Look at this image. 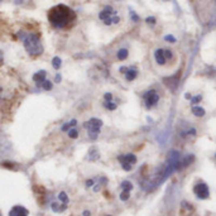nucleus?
Listing matches in <instances>:
<instances>
[{
  "label": "nucleus",
  "mask_w": 216,
  "mask_h": 216,
  "mask_svg": "<svg viewBox=\"0 0 216 216\" xmlns=\"http://www.w3.org/2000/svg\"><path fill=\"white\" fill-rule=\"evenodd\" d=\"M49 24L56 29H68L71 28L77 19L76 13L70 7L65 4H58L53 8H51L47 14Z\"/></svg>",
  "instance_id": "obj_1"
},
{
  "label": "nucleus",
  "mask_w": 216,
  "mask_h": 216,
  "mask_svg": "<svg viewBox=\"0 0 216 216\" xmlns=\"http://www.w3.org/2000/svg\"><path fill=\"white\" fill-rule=\"evenodd\" d=\"M18 37H19V39L23 42V46H24L27 53L29 54L30 57H39V56L43 53L44 47L42 44L39 34L32 33V32L20 30L18 33Z\"/></svg>",
  "instance_id": "obj_2"
},
{
  "label": "nucleus",
  "mask_w": 216,
  "mask_h": 216,
  "mask_svg": "<svg viewBox=\"0 0 216 216\" xmlns=\"http://www.w3.org/2000/svg\"><path fill=\"white\" fill-rule=\"evenodd\" d=\"M163 101V94L162 90L156 86H152L144 90L140 95V102L144 110L147 111H152V110H157L161 106Z\"/></svg>",
  "instance_id": "obj_3"
},
{
  "label": "nucleus",
  "mask_w": 216,
  "mask_h": 216,
  "mask_svg": "<svg viewBox=\"0 0 216 216\" xmlns=\"http://www.w3.org/2000/svg\"><path fill=\"white\" fill-rule=\"evenodd\" d=\"M102 125H104V123L99 118H91L82 124L83 129H86V131H87V135L90 138V140H96L99 138V135L101 133Z\"/></svg>",
  "instance_id": "obj_4"
},
{
  "label": "nucleus",
  "mask_w": 216,
  "mask_h": 216,
  "mask_svg": "<svg viewBox=\"0 0 216 216\" xmlns=\"http://www.w3.org/2000/svg\"><path fill=\"white\" fill-rule=\"evenodd\" d=\"M192 191H194V195L196 196V199H199L201 201L210 199V188H209V185L206 183L205 181H202V180H199V181L195 182Z\"/></svg>",
  "instance_id": "obj_5"
},
{
  "label": "nucleus",
  "mask_w": 216,
  "mask_h": 216,
  "mask_svg": "<svg viewBox=\"0 0 216 216\" xmlns=\"http://www.w3.org/2000/svg\"><path fill=\"white\" fill-rule=\"evenodd\" d=\"M153 62L159 68H170V67H172V66L170 65V62L167 61L166 56H164L163 47H157V48L153 49Z\"/></svg>",
  "instance_id": "obj_6"
},
{
  "label": "nucleus",
  "mask_w": 216,
  "mask_h": 216,
  "mask_svg": "<svg viewBox=\"0 0 216 216\" xmlns=\"http://www.w3.org/2000/svg\"><path fill=\"white\" fill-rule=\"evenodd\" d=\"M124 81L126 83H133L138 80L139 77V67L137 65H130L129 66V70L126 71V73L124 75Z\"/></svg>",
  "instance_id": "obj_7"
},
{
  "label": "nucleus",
  "mask_w": 216,
  "mask_h": 216,
  "mask_svg": "<svg viewBox=\"0 0 216 216\" xmlns=\"http://www.w3.org/2000/svg\"><path fill=\"white\" fill-rule=\"evenodd\" d=\"M116 14H118V12L114 9V7L105 5L104 8H102V10H100V13H99V19H100L101 22H104L106 19H109V18L116 15Z\"/></svg>",
  "instance_id": "obj_8"
},
{
  "label": "nucleus",
  "mask_w": 216,
  "mask_h": 216,
  "mask_svg": "<svg viewBox=\"0 0 216 216\" xmlns=\"http://www.w3.org/2000/svg\"><path fill=\"white\" fill-rule=\"evenodd\" d=\"M118 162H126V163L131 164V166H135V164L138 163V157L131 152L123 153V154H120V156H118Z\"/></svg>",
  "instance_id": "obj_9"
},
{
  "label": "nucleus",
  "mask_w": 216,
  "mask_h": 216,
  "mask_svg": "<svg viewBox=\"0 0 216 216\" xmlns=\"http://www.w3.org/2000/svg\"><path fill=\"white\" fill-rule=\"evenodd\" d=\"M28 215H29V211L24 206H20V205L13 206L8 214V216H28Z\"/></svg>",
  "instance_id": "obj_10"
},
{
  "label": "nucleus",
  "mask_w": 216,
  "mask_h": 216,
  "mask_svg": "<svg viewBox=\"0 0 216 216\" xmlns=\"http://www.w3.org/2000/svg\"><path fill=\"white\" fill-rule=\"evenodd\" d=\"M32 78H33V81H34L37 87H42V83L47 80V71L46 70H41V71L36 72L34 75H33Z\"/></svg>",
  "instance_id": "obj_11"
},
{
  "label": "nucleus",
  "mask_w": 216,
  "mask_h": 216,
  "mask_svg": "<svg viewBox=\"0 0 216 216\" xmlns=\"http://www.w3.org/2000/svg\"><path fill=\"white\" fill-rule=\"evenodd\" d=\"M67 207H68V205L61 204L59 201H52V202H51V210H52L53 212H56V214L63 212V211L67 210Z\"/></svg>",
  "instance_id": "obj_12"
},
{
  "label": "nucleus",
  "mask_w": 216,
  "mask_h": 216,
  "mask_svg": "<svg viewBox=\"0 0 216 216\" xmlns=\"http://www.w3.org/2000/svg\"><path fill=\"white\" fill-rule=\"evenodd\" d=\"M191 114L196 116V118H204V116L206 115V109L205 107H202L201 105H196V106H191Z\"/></svg>",
  "instance_id": "obj_13"
},
{
  "label": "nucleus",
  "mask_w": 216,
  "mask_h": 216,
  "mask_svg": "<svg viewBox=\"0 0 216 216\" xmlns=\"http://www.w3.org/2000/svg\"><path fill=\"white\" fill-rule=\"evenodd\" d=\"M129 57V49L125 48V47H121L116 51V59L119 61V62H123V61L128 59Z\"/></svg>",
  "instance_id": "obj_14"
},
{
  "label": "nucleus",
  "mask_w": 216,
  "mask_h": 216,
  "mask_svg": "<svg viewBox=\"0 0 216 216\" xmlns=\"http://www.w3.org/2000/svg\"><path fill=\"white\" fill-rule=\"evenodd\" d=\"M10 97H12L10 91H8L7 87H4L3 85H0V104H1V102L9 101V100H10Z\"/></svg>",
  "instance_id": "obj_15"
},
{
  "label": "nucleus",
  "mask_w": 216,
  "mask_h": 216,
  "mask_svg": "<svg viewBox=\"0 0 216 216\" xmlns=\"http://www.w3.org/2000/svg\"><path fill=\"white\" fill-rule=\"evenodd\" d=\"M76 125H77V120L76 119H72V120H70V121H66V123L62 124V126H61V131H63V133H67L70 129L76 128Z\"/></svg>",
  "instance_id": "obj_16"
},
{
  "label": "nucleus",
  "mask_w": 216,
  "mask_h": 216,
  "mask_svg": "<svg viewBox=\"0 0 216 216\" xmlns=\"http://www.w3.org/2000/svg\"><path fill=\"white\" fill-rule=\"evenodd\" d=\"M99 158H100V153L97 152V149L95 147H92L90 151H88L87 159H88V161H91V162H95V161H97Z\"/></svg>",
  "instance_id": "obj_17"
},
{
  "label": "nucleus",
  "mask_w": 216,
  "mask_h": 216,
  "mask_svg": "<svg viewBox=\"0 0 216 216\" xmlns=\"http://www.w3.org/2000/svg\"><path fill=\"white\" fill-rule=\"evenodd\" d=\"M102 106H104V109H106L107 111H115L118 109V102L115 101H102Z\"/></svg>",
  "instance_id": "obj_18"
},
{
  "label": "nucleus",
  "mask_w": 216,
  "mask_h": 216,
  "mask_svg": "<svg viewBox=\"0 0 216 216\" xmlns=\"http://www.w3.org/2000/svg\"><path fill=\"white\" fill-rule=\"evenodd\" d=\"M133 188H134V185L131 183L129 180H125V181H123L120 183V190L121 191H129V192H131V191H133Z\"/></svg>",
  "instance_id": "obj_19"
},
{
  "label": "nucleus",
  "mask_w": 216,
  "mask_h": 216,
  "mask_svg": "<svg viewBox=\"0 0 216 216\" xmlns=\"http://www.w3.org/2000/svg\"><path fill=\"white\" fill-rule=\"evenodd\" d=\"M204 100V95H201V94H197V95H194L191 97L190 100V105L191 106H196V105H200V102Z\"/></svg>",
  "instance_id": "obj_20"
},
{
  "label": "nucleus",
  "mask_w": 216,
  "mask_h": 216,
  "mask_svg": "<svg viewBox=\"0 0 216 216\" xmlns=\"http://www.w3.org/2000/svg\"><path fill=\"white\" fill-rule=\"evenodd\" d=\"M57 199H58V201H59L61 204L68 205V202H70V199H68V196H67V194H66L65 191H61L59 192L58 196H57Z\"/></svg>",
  "instance_id": "obj_21"
},
{
  "label": "nucleus",
  "mask_w": 216,
  "mask_h": 216,
  "mask_svg": "<svg viewBox=\"0 0 216 216\" xmlns=\"http://www.w3.org/2000/svg\"><path fill=\"white\" fill-rule=\"evenodd\" d=\"M130 196H131V192H129V191H120L119 200L121 201V202H126V201L130 200Z\"/></svg>",
  "instance_id": "obj_22"
},
{
  "label": "nucleus",
  "mask_w": 216,
  "mask_h": 216,
  "mask_svg": "<svg viewBox=\"0 0 216 216\" xmlns=\"http://www.w3.org/2000/svg\"><path fill=\"white\" fill-rule=\"evenodd\" d=\"M52 66L54 70H59L61 66H62V59H61L58 56H56V57L52 58Z\"/></svg>",
  "instance_id": "obj_23"
},
{
  "label": "nucleus",
  "mask_w": 216,
  "mask_h": 216,
  "mask_svg": "<svg viewBox=\"0 0 216 216\" xmlns=\"http://www.w3.org/2000/svg\"><path fill=\"white\" fill-rule=\"evenodd\" d=\"M67 135H68L70 139H77L78 135H80V131H78L76 128H72V129H70V130L67 131Z\"/></svg>",
  "instance_id": "obj_24"
},
{
  "label": "nucleus",
  "mask_w": 216,
  "mask_h": 216,
  "mask_svg": "<svg viewBox=\"0 0 216 216\" xmlns=\"http://www.w3.org/2000/svg\"><path fill=\"white\" fill-rule=\"evenodd\" d=\"M41 88H43L44 91H51L53 88V82L51 81V80H46V81L42 83V87Z\"/></svg>",
  "instance_id": "obj_25"
},
{
  "label": "nucleus",
  "mask_w": 216,
  "mask_h": 216,
  "mask_svg": "<svg viewBox=\"0 0 216 216\" xmlns=\"http://www.w3.org/2000/svg\"><path fill=\"white\" fill-rule=\"evenodd\" d=\"M163 39H164V42H167V43H170V44L177 43V38L173 34H166L163 37Z\"/></svg>",
  "instance_id": "obj_26"
},
{
  "label": "nucleus",
  "mask_w": 216,
  "mask_h": 216,
  "mask_svg": "<svg viewBox=\"0 0 216 216\" xmlns=\"http://www.w3.org/2000/svg\"><path fill=\"white\" fill-rule=\"evenodd\" d=\"M96 180H97V177L87 178V180L85 181V187H86V188H92V187L95 186V183H96Z\"/></svg>",
  "instance_id": "obj_27"
},
{
  "label": "nucleus",
  "mask_w": 216,
  "mask_h": 216,
  "mask_svg": "<svg viewBox=\"0 0 216 216\" xmlns=\"http://www.w3.org/2000/svg\"><path fill=\"white\" fill-rule=\"evenodd\" d=\"M119 163L121 166V170L125 171V172H131L133 171V168H134V166H131V164L126 163V162H119Z\"/></svg>",
  "instance_id": "obj_28"
},
{
  "label": "nucleus",
  "mask_w": 216,
  "mask_h": 216,
  "mask_svg": "<svg viewBox=\"0 0 216 216\" xmlns=\"http://www.w3.org/2000/svg\"><path fill=\"white\" fill-rule=\"evenodd\" d=\"M144 22H145V24H149V25H156V23H157V18H156V17H153V15H149V17L145 18Z\"/></svg>",
  "instance_id": "obj_29"
},
{
  "label": "nucleus",
  "mask_w": 216,
  "mask_h": 216,
  "mask_svg": "<svg viewBox=\"0 0 216 216\" xmlns=\"http://www.w3.org/2000/svg\"><path fill=\"white\" fill-rule=\"evenodd\" d=\"M102 100L104 101H114V94L110 91H106L104 95H102Z\"/></svg>",
  "instance_id": "obj_30"
},
{
  "label": "nucleus",
  "mask_w": 216,
  "mask_h": 216,
  "mask_svg": "<svg viewBox=\"0 0 216 216\" xmlns=\"http://www.w3.org/2000/svg\"><path fill=\"white\" fill-rule=\"evenodd\" d=\"M130 13V18H131V20L133 22H135V23H138V22H140V17L138 15L137 13H135L134 10H130L129 12Z\"/></svg>",
  "instance_id": "obj_31"
},
{
  "label": "nucleus",
  "mask_w": 216,
  "mask_h": 216,
  "mask_svg": "<svg viewBox=\"0 0 216 216\" xmlns=\"http://www.w3.org/2000/svg\"><path fill=\"white\" fill-rule=\"evenodd\" d=\"M128 70H129V66H126V65L120 66V67H119V73H120V75H123V76H124V75L126 73V71H128Z\"/></svg>",
  "instance_id": "obj_32"
},
{
  "label": "nucleus",
  "mask_w": 216,
  "mask_h": 216,
  "mask_svg": "<svg viewBox=\"0 0 216 216\" xmlns=\"http://www.w3.org/2000/svg\"><path fill=\"white\" fill-rule=\"evenodd\" d=\"M61 81H62V76H61L59 73H56V76H54V82H56V83H59Z\"/></svg>",
  "instance_id": "obj_33"
},
{
  "label": "nucleus",
  "mask_w": 216,
  "mask_h": 216,
  "mask_svg": "<svg viewBox=\"0 0 216 216\" xmlns=\"http://www.w3.org/2000/svg\"><path fill=\"white\" fill-rule=\"evenodd\" d=\"M82 216H91V211L90 210H83L82 211Z\"/></svg>",
  "instance_id": "obj_34"
},
{
  "label": "nucleus",
  "mask_w": 216,
  "mask_h": 216,
  "mask_svg": "<svg viewBox=\"0 0 216 216\" xmlns=\"http://www.w3.org/2000/svg\"><path fill=\"white\" fill-rule=\"evenodd\" d=\"M3 63H4V53H3V51H0V66Z\"/></svg>",
  "instance_id": "obj_35"
},
{
  "label": "nucleus",
  "mask_w": 216,
  "mask_h": 216,
  "mask_svg": "<svg viewBox=\"0 0 216 216\" xmlns=\"http://www.w3.org/2000/svg\"><path fill=\"white\" fill-rule=\"evenodd\" d=\"M214 157H215V159H216V152H215V154H214Z\"/></svg>",
  "instance_id": "obj_36"
},
{
  "label": "nucleus",
  "mask_w": 216,
  "mask_h": 216,
  "mask_svg": "<svg viewBox=\"0 0 216 216\" xmlns=\"http://www.w3.org/2000/svg\"><path fill=\"white\" fill-rule=\"evenodd\" d=\"M104 216H112V215H104Z\"/></svg>",
  "instance_id": "obj_37"
},
{
  "label": "nucleus",
  "mask_w": 216,
  "mask_h": 216,
  "mask_svg": "<svg viewBox=\"0 0 216 216\" xmlns=\"http://www.w3.org/2000/svg\"><path fill=\"white\" fill-rule=\"evenodd\" d=\"M215 164H216V159H215Z\"/></svg>",
  "instance_id": "obj_38"
},
{
  "label": "nucleus",
  "mask_w": 216,
  "mask_h": 216,
  "mask_svg": "<svg viewBox=\"0 0 216 216\" xmlns=\"http://www.w3.org/2000/svg\"><path fill=\"white\" fill-rule=\"evenodd\" d=\"M164 1H168V0H164Z\"/></svg>",
  "instance_id": "obj_39"
},
{
  "label": "nucleus",
  "mask_w": 216,
  "mask_h": 216,
  "mask_svg": "<svg viewBox=\"0 0 216 216\" xmlns=\"http://www.w3.org/2000/svg\"><path fill=\"white\" fill-rule=\"evenodd\" d=\"M0 216H1V214H0Z\"/></svg>",
  "instance_id": "obj_40"
}]
</instances>
